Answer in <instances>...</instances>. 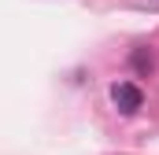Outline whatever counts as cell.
Listing matches in <instances>:
<instances>
[{
    "label": "cell",
    "mask_w": 159,
    "mask_h": 155,
    "mask_svg": "<svg viewBox=\"0 0 159 155\" xmlns=\"http://www.w3.org/2000/svg\"><path fill=\"white\" fill-rule=\"evenodd\" d=\"M111 100H115V107H119L122 115H137V107H141V89L133 85V81H119L115 89H111Z\"/></svg>",
    "instance_id": "cell-1"
}]
</instances>
